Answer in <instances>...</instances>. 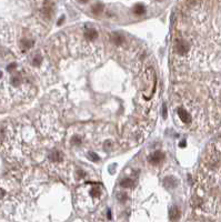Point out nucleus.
Returning a JSON list of instances; mask_svg holds the SVG:
<instances>
[{
	"instance_id": "1",
	"label": "nucleus",
	"mask_w": 221,
	"mask_h": 222,
	"mask_svg": "<svg viewBox=\"0 0 221 222\" xmlns=\"http://www.w3.org/2000/svg\"><path fill=\"white\" fill-rule=\"evenodd\" d=\"M176 93L191 118V128H221V1L187 2L173 38Z\"/></svg>"
},
{
	"instance_id": "2",
	"label": "nucleus",
	"mask_w": 221,
	"mask_h": 222,
	"mask_svg": "<svg viewBox=\"0 0 221 222\" xmlns=\"http://www.w3.org/2000/svg\"><path fill=\"white\" fill-rule=\"evenodd\" d=\"M188 222H221V138L208 146L197 171Z\"/></svg>"
},
{
	"instance_id": "3",
	"label": "nucleus",
	"mask_w": 221,
	"mask_h": 222,
	"mask_svg": "<svg viewBox=\"0 0 221 222\" xmlns=\"http://www.w3.org/2000/svg\"><path fill=\"white\" fill-rule=\"evenodd\" d=\"M77 204L81 211H91L104 198V189L99 183H89L82 186L76 191Z\"/></svg>"
},
{
	"instance_id": "4",
	"label": "nucleus",
	"mask_w": 221,
	"mask_h": 222,
	"mask_svg": "<svg viewBox=\"0 0 221 222\" xmlns=\"http://www.w3.org/2000/svg\"><path fill=\"white\" fill-rule=\"evenodd\" d=\"M163 159H164V153L161 152V151H154V152L151 153L148 158L149 162L152 163V164H158V163L161 162Z\"/></svg>"
},
{
	"instance_id": "5",
	"label": "nucleus",
	"mask_w": 221,
	"mask_h": 222,
	"mask_svg": "<svg viewBox=\"0 0 221 222\" xmlns=\"http://www.w3.org/2000/svg\"><path fill=\"white\" fill-rule=\"evenodd\" d=\"M180 217H181V212H180L179 208H178L177 206H173L169 211L170 220H171L172 222H177L178 220L180 219Z\"/></svg>"
},
{
	"instance_id": "6",
	"label": "nucleus",
	"mask_w": 221,
	"mask_h": 222,
	"mask_svg": "<svg viewBox=\"0 0 221 222\" xmlns=\"http://www.w3.org/2000/svg\"><path fill=\"white\" fill-rule=\"evenodd\" d=\"M85 37H86V39H88V40H94V39H96L97 37H98V31L96 30L94 28H87L86 30H85Z\"/></svg>"
},
{
	"instance_id": "7",
	"label": "nucleus",
	"mask_w": 221,
	"mask_h": 222,
	"mask_svg": "<svg viewBox=\"0 0 221 222\" xmlns=\"http://www.w3.org/2000/svg\"><path fill=\"white\" fill-rule=\"evenodd\" d=\"M49 159L52 162H60V161L62 160V153L60 152V151H53L49 155Z\"/></svg>"
},
{
	"instance_id": "8",
	"label": "nucleus",
	"mask_w": 221,
	"mask_h": 222,
	"mask_svg": "<svg viewBox=\"0 0 221 222\" xmlns=\"http://www.w3.org/2000/svg\"><path fill=\"white\" fill-rule=\"evenodd\" d=\"M133 11H135L136 15L141 16V15H143V13L146 12V8L143 7L142 5H137L135 8H133Z\"/></svg>"
},
{
	"instance_id": "9",
	"label": "nucleus",
	"mask_w": 221,
	"mask_h": 222,
	"mask_svg": "<svg viewBox=\"0 0 221 222\" xmlns=\"http://www.w3.org/2000/svg\"><path fill=\"white\" fill-rule=\"evenodd\" d=\"M132 184H133V181L130 180L129 178H125L123 180H121V182H120V186L123 187V188H130Z\"/></svg>"
},
{
	"instance_id": "10",
	"label": "nucleus",
	"mask_w": 221,
	"mask_h": 222,
	"mask_svg": "<svg viewBox=\"0 0 221 222\" xmlns=\"http://www.w3.org/2000/svg\"><path fill=\"white\" fill-rule=\"evenodd\" d=\"M164 186L168 187V188H173V187L176 186V182H174L173 179L167 178L166 180H164Z\"/></svg>"
},
{
	"instance_id": "11",
	"label": "nucleus",
	"mask_w": 221,
	"mask_h": 222,
	"mask_svg": "<svg viewBox=\"0 0 221 222\" xmlns=\"http://www.w3.org/2000/svg\"><path fill=\"white\" fill-rule=\"evenodd\" d=\"M40 62H41V56L40 54H35L34 58H32V65L34 66H39Z\"/></svg>"
},
{
	"instance_id": "12",
	"label": "nucleus",
	"mask_w": 221,
	"mask_h": 222,
	"mask_svg": "<svg viewBox=\"0 0 221 222\" xmlns=\"http://www.w3.org/2000/svg\"><path fill=\"white\" fill-rule=\"evenodd\" d=\"M104 9V6L101 3H97V5L94 6V13H100Z\"/></svg>"
},
{
	"instance_id": "13",
	"label": "nucleus",
	"mask_w": 221,
	"mask_h": 222,
	"mask_svg": "<svg viewBox=\"0 0 221 222\" xmlns=\"http://www.w3.org/2000/svg\"><path fill=\"white\" fill-rule=\"evenodd\" d=\"M88 157L90 158V159H91L92 161H98V160H99V157H98V155H97L96 153L91 152V151H90V152H88Z\"/></svg>"
},
{
	"instance_id": "14",
	"label": "nucleus",
	"mask_w": 221,
	"mask_h": 222,
	"mask_svg": "<svg viewBox=\"0 0 221 222\" xmlns=\"http://www.w3.org/2000/svg\"><path fill=\"white\" fill-rule=\"evenodd\" d=\"M0 78H2V72L1 71H0Z\"/></svg>"
}]
</instances>
